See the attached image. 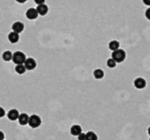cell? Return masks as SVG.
Returning <instances> with one entry per match:
<instances>
[{"instance_id": "16", "label": "cell", "mask_w": 150, "mask_h": 140, "mask_svg": "<svg viewBox=\"0 0 150 140\" xmlns=\"http://www.w3.org/2000/svg\"><path fill=\"white\" fill-rule=\"evenodd\" d=\"M2 58H3L4 61L9 62V61H11V60L12 59V53L11 51H9V50L5 51V52L3 53V55H2Z\"/></svg>"}, {"instance_id": "25", "label": "cell", "mask_w": 150, "mask_h": 140, "mask_svg": "<svg viewBox=\"0 0 150 140\" xmlns=\"http://www.w3.org/2000/svg\"><path fill=\"white\" fill-rule=\"evenodd\" d=\"M16 1H17L18 3H19V4H24V3L27 2V0H16Z\"/></svg>"}, {"instance_id": "21", "label": "cell", "mask_w": 150, "mask_h": 140, "mask_svg": "<svg viewBox=\"0 0 150 140\" xmlns=\"http://www.w3.org/2000/svg\"><path fill=\"white\" fill-rule=\"evenodd\" d=\"M5 115H6V110H5L3 108L0 107V118L4 117Z\"/></svg>"}, {"instance_id": "27", "label": "cell", "mask_w": 150, "mask_h": 140, "mask_svg": "<svg viewBox=\"0 0 150 140\" xmlns=\"http://www.w3.org/2000/svg\"><path fill=\"white\" fill-rule=\"evenodd\" d=\"M149 140H150V138H149Z\"/></svg>"}, {"instance_id": "17", "label": "cell", "mask_w": 150, "mask_h": 140, "mask_svg": "<svg viewBox=\"0 0 150 140\" xmlns=\"http://www.w3.org/2000/svg\"><path fill=\"white\" fill-rule=\"evenodd\" d=\"M98 137L94 131H88L86 133V140H97Z\"/></svg>"}, {"instance_id": "10", "label": "cell", "mask_w": 150, "mask_h": 140, "mask_svg": "<svg viewBox=\"0 0 150 140\" xmlns=\"http://www.w3.org/2000/svg\"><path fill=\"white\" fill-rule=\"evenodd\" d=\"M19 115V113L17 109H11L7 114V117L10 121H16L18 120Z\"/></svg>"}, {"instance_id": "1", "label": "cell", "mask_w": 150, "mask_h": 140, "mask_svg": "<svg viewBox=\"0 0 150 140\" xmlns=\"http://www.w3.org/2000/svg\"><path fill=\"white\" fill-rule=\"evenodd\" d=\"M126 57V54L124 52V50H121V49H118L115 51L112 52L111 54V58L117 63H122L124 61Z\"/></svg>"}, {"instance_id": "22", "label": "cell", "mask_w": 150, "mask_h": 140, "mask_svg": "<svg viewBox=\"0 0 150 140\" xmlns=\"http://www.w3.org/2000/svg\"><path fill=\"white\" fill-rule=\"evenodd\" d=\"M45 0H35V3L37 5H41V4H44Z\"/></svg>"}, {"instance_id": "24", "label": "cell", "mask_w": 150, "mask_h": 140, "mask_svg": "<svg viewBox=\"0 0 150 140\" xmlns=\"http://www.w3.org/2000/svg\"><path fill=\"white\" fill-rule=\"evenodd\" d=\"M5 139V133L3 131H0V140Z\"/></svg>"}, {"instance_id": "15", "label": "cell", "mask_w": 150, "mask_h": 140, "mask_svg": "<svg viewBox=\"0 0 150 140\" xmlns=\"http://www.w3.org/2000/svg\"><path fill=\"white\" fill-rule=\"evenodd\" d=\"M26 68L24 66V64H16V67H15V72L18 73V74H24L26 72Z\"/></svg>"}, {"instance_id": "2", "label": "cell", "mask_w": 150, "mask_h": 140, "mask_svg": "<svg viewBox=\"0 0 150 140\" xmlns=\"http://www.w3.org/2000/svg\"><path fill=\"white\" fill-rule=\"evenodd\" d=\"M26 59H27L26 55L21 51H16L15 53L12 54V60L15 64H23Z\"/></svg>"}, {"instance_id": "14", "label": "cell", "mask_w": 150, "mask_h": 140, "mask_svg": "<svg viewBox=\"0 0 150 140\" xmlns=\"http://www.w3.org/2000/svg\"><path fill=\"white\" fill-rule=\"evenodd\" d=\"M94 77L96 79H102L104 77V72L102 69H96L94 71Z\"/></svg>"}, {"instance_id": "5", "label": "cell", "mask_w": 150, "mask_h": 140, "mask_svg": "<svg viewBox=\"0 0 150 140\" xmlns=\"http://www.w3.org/2000/svg\"><path fill=\"white\" fill-rule=\"evenodd\" d=\"M133 85H134L135 88H137V89H143L146 87L147 82L143 78H137L134 79Z\"/></svg>"}, {"instance_id": "9", "label": "cell", "mask_w": 150, "mask_h": 140, "mask_svg": "<svg viewBox=\"0 0 150 140\" xmlns=\"http://www.w3.org/2000/svg\"><path fill=\"white\" fill-rule=\"evenodd\" d=\"M28 119H29V116L26 113L19 114V117H18V121L20 125H27L28 123Z\"/></svg>"}, {"instance_id": "23", "label": "cell", "mask_w": 150, "mask_h": 140, "mask_svg": "<svg viewBox=\"0 0 150 140\" xmlns=\"http://www.w3.org/2000/svg\"><path fill=\"white\" fill-rule=\"evenodd\" d=\"M143 1V4L147 6H150V0H142Z\"/></svg>"}, {"instance_id": "3", "label": "cell", "mask_w": 150, "mask_h": 140, "mask_svg": "<svg viewBox=\"0 0 150 140\" xmlns=\"http://www.w3.org/2000/svg\"><path fill=\"white\" fill-rule=\"evenodd\" d=\"M29 126L33 129H36L38 128L41 124V119L40 116L36 115V114H32L29 116L28 119V123Z\"/></svg>"}, {"instance_id": "19", "label": "cell", "mask_w": 150, "mask_h": 140, "mask_svg": "<svg viewBox=\"0 0 150 140\" xmlns=\"http://www.w3.org/2000/svg\"><path fill=\"white\" fill-rule=\"evenodd\" d=\"M78 140H86V134L81 132L79 136H78Z\"/></svg>"}, {"instance_id": "4", "label": "cell", "mask_w": 150, "mask_h": 140, "mask_svg": "<svg viewBox=\"0 0 150 140\" xmlns=\"http://www.w3.org/2000/svg\"><path fill=\"white\" fill-rule=\"evenodd\" d=\"M24 66L26 68V70L28 71H33V70L36 67V61L34 58H27L26 61L24 62Z\"/></svg>"}, {"instance_id": "7", "label": "cell", "mask_w": 150, "mask_h": 140, "mask_svg": "<svg viewBox=\"0 0 150 140\" xmlns=\"http://www.w3.org/2000/svg\"><path fill=\"white\" fill-rule=\"evenodd\" d=\"M26 17L27 19H30V20H34L35 19H37L38 17V12L36 11V9L35 8H30L26 12Z\"/></svg>"}, {"instance_id": "26", "label": "cell", "mask_w": 150, "mask_h": 140, "mask_svg": "<svg viewBox=\"0 0 150 140\" xmlns=\"http://www.w3.org/2000/svg\"><path fill=\"white\" fill-rule=\"evenodd\" d=\"M147 133H148V135L150 136V127H148V129H147Z\"/></svg>"}, {"instance_id": "12", "label": "cell", "mask_w": 150, "mask_h": 140, "mask_svg": "<svg viewBox=\"0 0 150 140\" xmlns=\"http://www.w3.org/2000/svg\"><path fill=\"white\" fill-rule=\"evenodd\" d=\"M70 132L73 136L74 137H78L81 132H82V129L79 125L78 124H75V125H73L71 127V130H70Z\"/></svg>"}, {"instance_id": "18", "label": "cell", "mask_w": 150, "mask_h": 140, "mask_svg": "<svg viewBox=\"0 0 150 140\" xmlns=\"http://www.w3.org/2000/svg\"><path fill=\"white\" fill-rule=\"evenodd\" d=\"M117 65V63L112 59V58H110L107 60V66H108L109 68H115Z\"/></svg>"}, {"instance_id": "8", "label": "cell", "mask_w": 150, "mask_h": 140, "mask_svg": "<svg viewBox=\"0 0 150 140\" xmlns=\"http://www.w3.org/2000/svg\"><path fill=\"white\" fill-rule=\"evenodd\" d=\"M36 11L38 12V15H41V16H44L48 13L49 12V7L48 6H46L45 4H41V5H38Z\"/></svg>"}, {"instance_id": "11", "label": "cell", "mask_w": 150, "mask_h": 140, "mask_svg": "<svg viewBox=\"0 0 150 140\" xmlns=\"http://www.w3.org/2000/svg\"><path fill=\"white\" fill-rule=\"evenodd\" d=\"M8 40L11 43H17L19 40V34L15 32H11L8 34Z\"/></svg>"}, {"instance_id": "20", "label": "cell", "mask_w": 150, "mask_h": 140, "mask_svg": "<svg viewBox=\"0 0 150 140\" xmlns=\"http://www.w3.org/2000/svg\"><path fill=\"white\" fill-rule=\"evenodd\" d=\"M145 16H146V18H147L148 20H150V7H149V8H147V9L146 10Z\"/></svg>"}, {"instance_id": "13", "label": "cell", "mask_w": 150, "mask_h": 140, "mask_svg": "<svg viewBox=\"0 0 150 140\" xmlns=\"http://www.w3.org/2000/svg\"><path fill=\"white\" fill-rule=\"evenodd\" d=\"M119 46H120L119 42L118 41H115L114 40V41H111L109 43V49L111 50H112V51H115V50H117L119 49Z\"/></svg>"}, {"instance_id": "6", "label": "cell", "mask_w": 150, "mask_h": 140, "mask_svg": "<svg viewBox=\"0 0 150 140\" xmlns=\"http://www.w3.org/2000/svg\"><path fill=\"white\" fill-rule=\"evenodd\" d=\"M12 29L13 32L15 33H18V34H20L24 30V24L23 23H21L19 21H17V22H14L12 26Z\"/></svg>"}]
</instances>
